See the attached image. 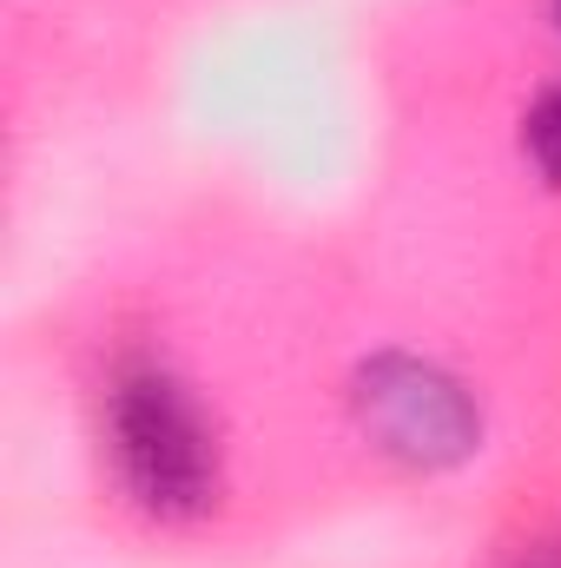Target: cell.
<instances>
[{"mask_svg":"<svg viewBox=\"0 0 561 568\" xmlns=\"http://www.w3.org/2000/svg\"><path fill=\"white\" fill-rule=\"evenodd\" d=\"M357 417L390 456H404L417 469L462 463L482 429L469 390L422 357H370L357 371Z\"/></svg>","mask_w":561,"mask_h":568,"instance_id":"cell-2","label":"cell"},{"mask_svg":"<svg viewBox=\"0 0 561 568\" xmlns=\"http://www.w3.org/2000/svg\"><path fill=\"white\" fill-rule=\"evenodd\" d=\"M113 456L126 489L152 516H198L218 489V449L212 429L192 410V397L159 377V371H126L113 390Z\"/></svg>","mask_w":561,"mask_h":568,"instance_id":"cell-1","label":"cell"},{"mask_svg":"<svg viewBox=\"0 0 561 568\" xmlns=\"http://www.w3.org/2000/svg\"><path fill=\"white\" fill-rule=\"evenodd\" d=\"M522 568H561V549H549V556H536V562H522Z\"/></svg>","mask_w":561,"mask_h":568,"instance_id":"cell-4","label":"cell"},{"mask_svg":"<svg viewBox=\"0 0 561 568\" xmlns=\"http://www.w3.org/2000/svg\"><path fill=\"white\" fill-rule=\"evenodd\" d=\"M555 7H561V0H555Z\"/></svg>","mask_w":561,"mask_h":568,"instance_id":"cell-5","label":"cell"},{"mask_svg":"<svg viewBox=\"0 0 561 568\" xmlns=\"http://www.w3.org/2000/svg\"><path fill=\"white\" fill-rule=\"evenodd\" d=\"M529 152H536V165L561 185V93H542L536 100V113H529Z\"/></svg>","mask_w":561,"mask_h":568,"instance_id":"cell-3","label":"cell"}]
</instances>
